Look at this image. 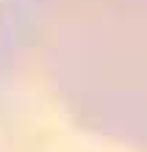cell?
<instances>
[{
	"label": "cell",
	"instance_id": "1",
	"mask_svg": "<svg viewBox=\"0 0 147 152\" xmlns=\"http://www.w3.org/2000/svg\"><path fill=\"white\" fill-rule=\"evenodd\" d=\"M0 127L147 152V0H0Z\"/></svg>",
	"mask_w": 147,
	"mask_h": 152
}]
</instances>
